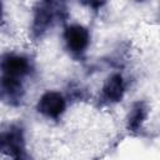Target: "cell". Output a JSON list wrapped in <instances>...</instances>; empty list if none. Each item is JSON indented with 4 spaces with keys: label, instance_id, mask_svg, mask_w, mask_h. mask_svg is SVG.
<instances>
[{
    "label": "cell",
    "instance_id": "cell-2",
    "mask_svg": "<svg viewBox=\"0 0 160 160\" xmlns=\"http://www.w3.org/2000/svg\"><path fill=\"white\" fill-rule=\"evenodd\" d=\"M62 40L65 49L74 58H81L90 45V31L81 24H69L64 28Z\"/></svg>",
    "mask_w": 160,
    "mask_h": 160
},
{
    "label": "cell",
    "instance_id": "cell-5",
    "mask_svg": "<svg viewBox=\"0 0 160 160\" xmlns=\"http://www.w3.org/2000/svg\"><path fill=\"white\" fill-rule=\"evenodd\" d=\"M66 98L55 90L45 91L36 102V111L49 120H59L66 111Z\"/></svg>",
    "mask_w": 160,
    "mask_h": 160
},
{
    "label": "cell",
    "instance_id": "cell-9",
    "mask_svg": "<svg viewBox=\"0 0 160 160\" xmlns=\"http://www.w3.org/2000/svg\"><path fill=\"white\" fill-rule=\"evenodd\" d=\"M9 160H30L28 155H24V156H19V158H12V159H9Z\"/></svg>",
    "mask_w": 160,
    "mask_h": 160
},
{
    "label": "cell",
    "instance_id": "cell-6",
    "mask_svg": "<svg viewBox=\"0 0 160 160\" xmlns=\"http://www.w3.org/2000/svg\"><path fill=\"white\" fill-rule=\"evenodd\" d=\"M125 91L126 84L124 76L119 72H114L105 79L100 92V100L106 105L118 104L124 99Z\"/></svg>",
    "mask_w": 160,
    "mask_h": 160
},
{
    "label": "cell",
    "instance_id": "cell-8",
    "mask_svg": "<svg viewBox=\"0 0 160 160\" xmlns=\"http://www.w3.org/2000/svg\"><path fill=\"white\" fill-rule=\"evenodd\" d=\"M149 115V108L148 104L142 100L135 101L131 108L129 109V112L126 115V129L129 132L139 134Z\"/></svg>",
    "mask_w": 160,
    "mask_h": 160
},
{
    "label": "cell",
    "instance_id": "cell-3",
    "mask_svg": "<svg viewBox=\"0 0 160 160\" xmlns=\"http://www.w3.org/2000/svg\"><path fill=\"white\" fill-rule=\"evenodd\" d=\"M0 144L2 154L6 155L9 159L28 155L25 131L19 124H11L8 129L1 131Z\"/></svg>",
    "mask_w": 160,
    "mask_h": 160
},
{
    "label": "cell",
    "instance_id": "cell-1",
    "mask_svg": "<svg viewBox=\"0 0 160 160\" xmlns=\"http://www.w3.org/2000/svg\"><path fill=\"white\" fill-rule=\"evenodd\" d=\"M66 16V8L61 2L41 1L38 2L32 11L31 19V35L34 39H41L50 31L56 22Z\"/></svg>",
    "mask_w": 160,
    "mask_h": 160
},
{
    "label": "cell",
    "instance_id": "cell-4",
    "mask_svg": "<svg viewBox=\"0 0 160 160\" xmlns=\"http://www.w3.org/2000/svg\"><path fill=\"white\" fill-rule=\"evenodd\" d=\"M0 70L2 76L24 80L26 76H29L32 72L34 68L31 60L26 55L6 52L1 56Z\"/></svg>",
    "mask_w": 160,
    "mask_h": 160
},
{
    "label": "cell",
    "instance_id": "cell-7",
    "mask_svg": "<svg viewBox=\"0 0 160 160\" xmlns=\"http://www.w3.org/2000/svg\"><path fill=\"white\" fill-rule=\"evenodd\" d=\"M25 95L24 80L14 79L9 76L0 78V96L4 102L10 106H19Z\"/></svg>",
    "mask_w": 160,
    "mask_h": 160
}]
</instances>
